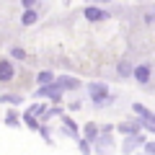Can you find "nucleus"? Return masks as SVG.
Returning a JSON list of instances; mask_svg holds the SVG:
<instances>
[{"instance_id": "8", "label": "nucleus", "mask_w": 155, "mask_h": 155, "mask_svg": "<svg viewBox=\"0 0 155 155\" xmlns=\"http://www.w3.org/2000/svg\"><path fill=\"white\" fill-rule=\"evenodd\" d=\"M52 80H54L52 72H41V75H39V83H52Z\"/></svg>"}, {"instance_id": "7", "label": "nucleus", "mask_w": 155, "mask_h": 155, "mask_svg": "<svg viewBox=\"0 0 155 155\" xmlns=\"http://www.w3.org/2000/svg\"><path fill=\"white\" fill-rule=\"evenodd\" d=\"M41 93L52 96V101H60V88H47V91H41Z\"/></svg>"}, {"instance_id": "10", "label": "nucleus", "mask_w": 155, "mask_h": 155, "mask_svg": "<svg viewBox=\"0 0 155 155\" xmlns=\"http://www.w3.org/2000/svg\"><path fill=\"white\" fill-rule=\"evenodd\" d=\"M11 54H13V57H16V60H26V54H23V49H18V47H16V49H13V52H11Z\"/></svg>"}, {"instance_id": "9", "label": "nucleus", "mask_w": 155, "mask_h": 155, "mask_svg": "<svg viewBox=\"0 0 155 155\" xmlns=\"http://www.w3.org/2000/svg\"><path fill=\"white\" fill-rule=\"evenodd\" d=\"M134 111H137V114H142V116H145V119H150V116H153V114H150V111H147V109H142V106H134Z\"/></svg>"}, {"instance_id": "3", "label": "nucleus", "mask_w": 155, "mask_h": 155, "mask_svg": "<svg viewBox=\"0 0 155 155\" xmlns=\"http://www.w3.org/2000/svg\"><path fill=\"white\" fill-rule=\"evenodd\" d=\"M134 78H137L140 83H147V80H150V67L147 65H140L137 70H134Z\"/></svg>"}, {"instance_id": "5", "label": "nucleus", "mask_w": 155, "mask_h": 155, "mask_svg": "<svg viewBox=\"0 0 155 155\" xmlns=\"http://www.w3.org/2000/svg\"><path fill=\"white\" fill-rule=\"evenodd\" d=\"M85 18H91V21H101V18H106V13L98 11V8H88V11H85Z\"/></svg>"}, {"instance_id": "2", "label": "nucleus", "mask_w": 155, "mask_h": 155, "mask_svg": "<svg viewBox=\"0 0 155 155\" xmlns=\"http://www.w3.org/2000/svg\"><path fill=\"white\" fill-rule=\"evenodd\" d=\"M13 78V65L8 60H3L0 62V80H11Z\"/></svg>"}, {"instance_id": "4", "label": "nucleus", "mask_w": 155, "mask_h": 155, "mask_svg": "<svg viewBox=\"0 0 155 155\" xmlns=\"http://www.w3.org/2000/svg\"><path fill=\"white\" fill-rule=\"evenodd\" d=\"M23 26H31V23H36V11L34 8H26V13H23Z\"/></svg>"}, {"instance_id": "6", "label": "nucleus", "mask_w": 155, "mask_h": 155, "mask_svg": "<svg viewBox=\"0 0 155 155\" xmlns=\"http://www.w3.org/2000/svg\"><path fill=\"white\" fill-rule=\"evenodd\" d=\"M75 80H70V78H62V80H60V85H57V88H75Z\"/></svg>"}, {"instance_id": "11", "label": "nucleus", "mask_w": 155, "mask_h": 155, "mask_svg": "<svg viewBox=\"0 0 155 155\" xmlns=\"http://www.w3.org/2000/svg\"><path fill=\"white\" fill-rule=\"evenodd\" d=\"M34 3H36V0H23V5H26V8H34Z\"/></svg>"}, {"instance_id": "1", "label": "nucleus", "mask_w": 155, "mask_h": 155, "mask_svg": "<svg viewBox=\"0 0 155 155\" xmlns=\"http://www.w3.org/2000/svg\"><path fill=\"white\" fill-rule=\"evenodd\" d=\"M88 93H91V98L93 101H104L106 96H109V91H106V85H101V83H93L88 88Z\"/></svg>"}]
</instances>
